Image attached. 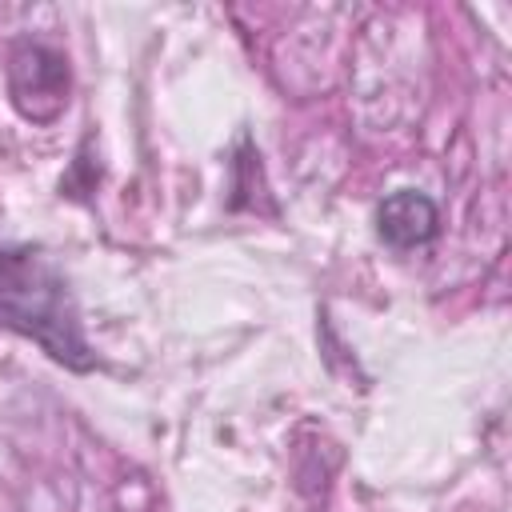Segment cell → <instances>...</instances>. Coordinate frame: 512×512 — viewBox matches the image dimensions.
<instances>
[{"label": "cell", "instance_id": "cell-1", "mask_svg": "<svg viewBox=\"0 0 512 512\" xmlns=\"http://www.w3.org/2000/svg\"><path fill=\"white\" fill-rule=\"evenodd\" d=\"M0 328L28 336L68 372L96 368L68 276L32 244H0Z\"/></svg>", "mask_w": 512, "mask_h": 512}, {"label": "cell", "instance_id": "cell-2", "mask_svg": "<svg viewBox=\"0 0 512 512\" xmlns=\"http://www.w3.org/2000/svg\"><path fill=\"white\" fill-rule=\"evenodd\" d=\"M8 88H12V104L28 120L48 124L68 104V60L48 44L20 40L8 60Z\"/></svg>", "mask_w": 512, "mask_h": 512}, {"label": "cell", "instance_id": "cell-3", "mask_svg": "<svg viewBox=\"0 0 512 512\" xmlns=\"http://www.w3.org/2000/svg\"><path fill=\"white\" fill-rule=\"evenodd\" d=\"M376 232L396 252L420 248L440 232V208L432 204V196H424L416 188L388 192L380 200V208H376Z\"/></svg>", "mask_w": 512, "mask_h": 512}]
</instances>
